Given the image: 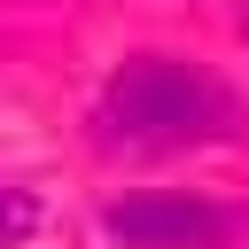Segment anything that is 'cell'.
<instances>
[{"label":"cell","instance_id":"cell-1","mask_svg":"<svg viewBox=\"0 0 249 249\" xmlns=\"http://www.w3.org/2000/svg\"><path fill=\"white\" fill-rule=\"evenodd\" d=\"M93 132L117 156H187L241 132V93L179 54H132L93 101Z\"/></svg>","mask_w":249,"mask_h":249},{"label":"cell","instance_id":"cell-2","mask_svg":"<svg viewBox=\"0 0 249 249\" xmlns=\"http://www.w3.org/2000/svg\"><path fill=\"white\" fill-rule=\"evenodd\" d=\"M109 233L124 249H210L233 233V218L195 195H124V202H109Z\"/></svg>","mask_w":249,"mask_h":249},{"label":"cell","instance_id":"cell-3","mask_svg":"<svg viewBox=\"0 0 249 249\" xmlns=\"http://www.w3.org/2000/svg\"><path fill=\"white\" fill-rule=\"evenodd\" d=\"M31 226H39V202H31L23 187H0V249H8V241H23Z\"/></svg>","mask_w":249,"mask_h":249}]
</instances>
